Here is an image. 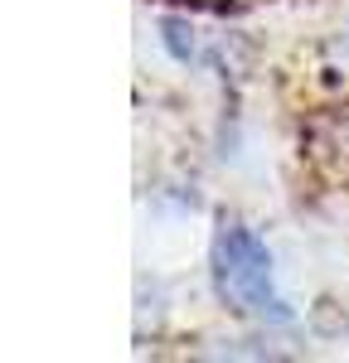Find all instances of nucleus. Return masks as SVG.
Here are the masks:
<instances>
[{"label":"nucleus","mask_w":349,"mask_h":363,"mask_svg":"<svg viewBox=\"0 0 349 363\" xmlns=\"http://www.w3.org/2000/svg\"><path fill=\"white\" fill-rule=\"evenodd\" d=\"M214 281L218 296L228 301L238 315L262 320V325H287L291 310L277 291V272H272V252L253 228L228 223L214 242Z\"/></svg>","instance_id":"f257e3e1"}]
</instances>
